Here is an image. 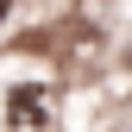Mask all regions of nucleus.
<instances>
[{
    "label": "nucleus",
    "mask_w": 132,
    "mask_h": 132,
    "mask_svg": "<svg viewBox=\"0 0 132 132\" xmlns=\"http://www.w3.org/2000/svg\"><path fill=\"white\" fill-rule=\"evenodd\" d=\"M0 120H6V132H44L57 120V94L44 82H13L0 101Z\"/></svg>",
    "instance_id": "nucleus-1"
},
{
    "label": "nucleus",
    "mask_w": 132,
    "mask_h": 132,
    "mask_svg": "<svg viewBox=\"0 0 132 132\" xmlns=\"http://www.w3.org/2000/svg\"><path fill=\"white\" fill-rule=\"evenodd\" d=\"M6 19H13V0H0V25H6Z\"/></svg>",
    "instance_id": "nucleus-2"
},
{
    "label": "nucleus",
    "mask_w": 132,
    "mask_h": 132,
    "mask_svg": "<svg viewBox=\"0 0 132 132\" xmlns=\"http://www.w3.org/2000/svg\"><path fill=\"white\" fill-rule=\"evenodd\" d=\"M120 132H132V126H120Z\"/></svg>",
    "instance_id": "nucleus-3"
}]
</instances>
